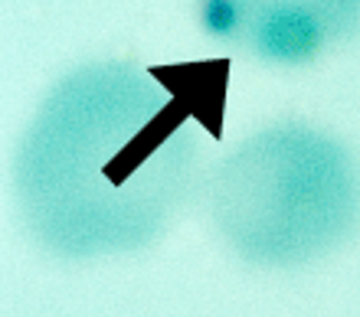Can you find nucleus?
Returning <instances> with one entry per match:
<instances>
[{
	"instance_id": "nucleus-2",
	"label": "nucleus",
	"mask_w": 360,
	"mask_h": 317,
	"mask_svg": "<svg viewBox=\"0 0 360 317\" xmlns=\"http://www.w3.org/2000/svg\"><path fill=\"white\" fill-rule=\"evenodd\" d=\"M210 216L252 265L292 269L321 259L360 219V170L324 131L285 122L252 134L210 177Z\"/></svg>"
},
{
	"instance_id": "nucleus-3",
	"label": "nucleus",
	"mask_w": 360,
	"mask_h": 317,
	"mask_svg": "<svg viewBox=\"0 0 360 317\" xmlns=\"http://www.w3.org/2000/svg\"><path fill=\"white\" fill-rule=\"evenodd\" d=\"M200 27L272 65H304L360 27V0H197Z\"/></svg>"
},
{
	"instance_id": "nucleus-1",
	"label": "nucleus",
	"mask_w": 360,
	"mask_h": 317,
	"mask_svg": "<svg viewBox=\"0 0 360 317\" xmlns=\"http://www.w3.org/2000/svg\"><path fill=\"white\" fill-rule=\"evenodd\" d=\"M229 63L79 65L53 85L17 157L30 233L63 259L151 245L197 180L193 118L219 134Z\"/></svg>"
}]
</instances>
